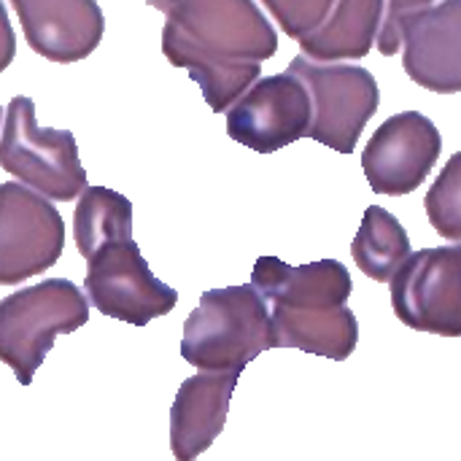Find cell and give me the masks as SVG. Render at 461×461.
Segmentation results:
<instances>
[{"label": "cell", "mask_w": 461, "mask_h": 461, "mask_svg": "<svg viewBox=\"0 0 461 461\" xmlns=\"http://www.w3.org/2000/svg\"><path fill=\"white\" fill-rule=\"evenodd\" d=\"M146 3L165 14L162 54L189 73L213 113H227L278 51V32L254 0Z\"/></svg>", "instance_id": "obj_1"}, {"label": "cell", "mask_w": 461, "mask_h": 461, "mask_svg": "<svg viewBox=\"0 0 461 461\" xmlns=\"http://www.w3.org/2000/svg\"><path fill=\"white\" fill-rule=\"evenodd\" d=\"M251 284L265 297L276 348H297L346 362L359 343V321L346 308L354 284L343 262L319 259L292 267L278 257H259Z\"/></svg>", "instance_id": "obj_2"}, {"label": "cell", "mask_w": 461, "mask_h": 461, "mask_svg": "<svg viewBox=\"0 0 461 461\" xmlns=\"http://www.w3.org/2000/svg\"><path fill=\"white\" fill-rule=\"evenodd\" d=\"M276 348L265 297L254 284L208 289L184 321L181 357L197 370H240Z\"/></svg>", "instance_id": "obj_3"}, {"label": "cell", "mask_w": 461, "mask_h": 461, "mask_svg": "<svg viewBox=\"0 0 461 461\" xmlns=\"http://www.w3.org/2000/svg\"><path fill=\"white\" fill-rule=\"evenodd\" d=\"M89 321V297L68 278H46L0 300V362L30 386L59 335Z\"/></svg>", "instance_id": "obj_4"}, {"label": "cell", "mask_w": 461, "mask_h": 461, "mask_svg": "<svg viewBox=\"0 0 461 461\" xmlns=\"http://www.w3.org/2000/svg\"><path fill=\"white\" fill-rule=\"evenodd\" d=\"M0 167L57 203H70L86 189V170L73 132L41 127L35 103L24 95L14 97L5 108Z\"/></svg>", "instance_id": "obj_5"}, {"label": "cell", "mask_w": 461, "mask_h": 461, "mask_svg": "<svg viewBox=\"0 0 461 461\" xmlns=\"http://www.w3.org/2000/svg\"><path fill=\"white\" fill-rule=\"evenodd\" d=\"M308 86L313 119L308 135L338 154H354L367 122L381 105L375 76L354 62H316L305 54L286 68Z\"/></svg>", "instance_id": "obj_6"}, {"label": "cell", "mask_w": 461, "mask_h": 461, "mask_svg": "<svg viewBox=\"0 0 461 461\" xmlns=\"http://www.w3.org/2000/svg\"><path fill=\"white\" fill-rule=\"evenodd\" d=\"M84 259V292L108 319L146 327L149 321L167 316L178 303V292L151 273L132 235L105 240Z\"/></svg>", "instance_id": "obj_7"}, {"label": "cell", "mask_w": 461, "mask_h": 461, "mask_svg": "<svg viewBox=\"0 0 461 461\" xmlns=\"http://www.w3.org/2000/svg\"><path fill=\"white\" fill-rule=\"evenodd\" d=\"M389 284L392 308L405 327L461 338V243L413 251Z\"/></svg>", "instance_id": "obj_8"}, {"label": "cell", "mask_w": 461, "mask_h": 461, "mask_svg": "<svg viewBox=\"0 0 461 461\" xmlns=\"http://www.w3.org/2000/svg\"><path fill=\"white\" fill-rule=\"evenodd\" d=\"M65 249V221L49 197L22 181L0 184V286L46 273Z\"/></svg>", "instance_id": "obj_9"}, {"label": "cell", "mask_w": 461, "mask_h": 461, "mask_svg": "<svg viewBox=\"0 0 461 461\" xmlns=\"http://www.w3.org/2000/svg\"><path fill=\"white\" fill-rule=\"evenodd\" d=\"M313 103L294 73L257 78L230 108L227 132L257 154H273L308 135Z\"/></svg>", "instance_id": "obj_10"}, {"label": "cell", "mask_w": 461, "mask_h": 461, "mask_svg": "<svg viewBox=\"0 0 461 461\" xmlns=\"http://www.w3.org/2000/svg\"><path fill=\"white\" fill-rule=\"evenodd\" d=\"M443 151L440 130L421 111L389 116L362 151V170L375 194L402 197L416 192Z\"/></svg>", "instance_id": "obj_11"}, {"label": "cell", "mask_w": 461, "mask_h": 461, "mask_svg": "<svg viewBox=\"0 0 461 461\" xmlns=\"http://www.w3.org/2000/svg\"><path fill=\"white\" fill-rule=\"evenodd\" d=\"M402 68L435 95L461 92V0H440L419 11L402 30Z\"/></svg>", "instance_id": "obj_12"}, {"label": "cell", "mask_w": 461, "mask_h": 461, "mask_svg": "<svg viewBox=\"0 0 461 461\" xmlns=\"http://www.w3.org/2000/svg\"><path fill=\"white\" fill-rule=\"evenodd\" d=\"M27 46L51 62L86 59L103 41L105 19L97 0H11Z\"/></svg>", "instance_id": "obj_13"}, {"label": "cell", "mask_w": 461, "mask_h": 461, "mask_svg": "<svg viewBox=\"0 0 461 461\" xmlns=\"http://www.w3.org/2000/svg\"><path fill=\"white\" fill-rule=\"evenodd\" d=\"M240 370H200L181 384L170 408V448L178 461L197 459L224 432Z\"/></svg>", "instance_id": "obj_14"}, {"label": "cell", "mask_w": 461, "mask_h": 461, "mask_svg": "<svg viewBox=\"0 0 461 461\" xmlns=\"http://www.w3.org/2000/svg\"><path fill=\"white\" fill-rule=\"evenodd\" d=\"M384 0H335L327 22L300 41V51L316 62H357L378 41Z\"/></svg>", "instance_id": "obj_15"}, {"label": "cell", "mask_w": 461, "mask_h": 461, "mask_svg": "<svg viewBox=\"0 0 461 461\" xmlns=\"http://www.w3.org/2000/svg\"><path fill=\"white\" fill-rule=\"evenodd\" d=\"M411 254V238L400 219L381 205H370L351 243V257L357 267L367 278L389 284Z\"/></svg>", "instance_id": "obj_16"}, {"label": "cell", "mask_w": 461, "mask_h": 461, "mask_svg": "<svg viewBox=\"0 0 461 461\" xmlns=\"http://www.w3.org/2000/svg\"><path fill=\"white\" fill-rule=\"evenodd\" d=\"M132 235V203L105 186H86L78 194L73 213V238L81 257H89L100 243Z\"/></svg>", "instance_id": "obj_17"}, {"label": "cell", "mask_w": 461, "mask_h": 461, "mask_svg": "<svg viewBox=\"0 0 461 461\" xmlns=\"http://www.w3.org/2000/svg\"><path fill=\"white\" fill-rule=\"evenodd\" d=\"M424 208L432 230L440 238L461 243V151L446 162L438 181L429 186Z\"/></svg>", "instance_id": "obj_18"}, {"label": "cell", "mask_w": 461, "mask_h": 461, "mask_svg": "<svg viewBox=\"0 0 461 461\" xmlns=\"http://www.w3.org/2000/svg\"><path fill=\"white\" fill-rule=\"evenodd\" d=\"M262 3L270 11V16L278 22V27L294 41H303L305 35L316 32L327 22L335 5V0H262Z\"/></svg>", "instance_id": "obj_19"}, {"label": "cell", "mask_w": 461, "mask_h": 461, "mask_svg": "<svg viewBox=\"0 0 461 461\" xmlns=\"http://www.w3.org/2000/svg\"><path fill=\"white\" fill-rule=\"evenodd\" d=\"M435 0H384V22L378 30V41L375 49L384 57H394L397 51H402V30L405 22L411 16H416L419 11L429 8Z\"/></svg>", "instance_id": "obj_20"}, {"label": "cell", "mask_w": 461, "mask_h": 461, "mask_svg": "<svg viewBox=\"0 0 461 461\" xmlns=\"http://www.w3.org/2000/svg\"><path fill=\"white\" fill-rule=\"evenodd\" d=\"M14 54H16V35L8 22V11L0 3V73L14 62Z\"/></svg>", "instance_id": "obj_21"}, {"label": "cell", "mask_w": 461, "mask_h": 461, "mask_svg": "<svg viewBox=\"0 0 461 461\" xmlns=\"http://www.w3.org/2000/svg\"><path fill=\"white\" fill-rule=\"evenodd\" d=\"M0 119H3V108H0Z\"/></svg>", "instance_id": "obj_22"}]
</instances>
